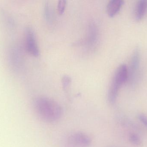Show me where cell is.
<instances>
[{
    "mask_svg": "<svg viewBox=\"0 0 147 147\" xmlns=\"http://www.w3.org/2000/svg\"><path fill=\"white\" fill-rule=\"evenodd\" d=\"M68 142L71 147H88L90 146L91 140L87 135L81 132H75L68 137Z\"/></svg>",
    "mask_w": 147,
    "mask_h": 147,
    "instance_id": "cell-4",
    "label": "cell"
},
{
    "mask_svg": "<svg viewBox=\"0 0 147 147\" xmlns=\"http://www.w3.org/2000/svg\"><path fill=\"white\" fill-rule=\"evenodd\" d=\"M141 61L140 51L136 47L133 51L129 62L128 71V79L130 82H134L136 78L140 68Z\"/></svg>",
    "mask_w": 147,
    "mask_h": 147,
    "instance_id": "cell-3",
    "label": "cell"
},
{
    "mask_svg": "<svg viewBox=\"0 0 147 147\" xmlns=\"http://www.w3.org/2000/svg\"><path fill=\"white\" fill-rule=\"evenodd\" d=\"M124 4L122 0H111L107 5V11L109 16L113 17L118 13Z\"/></svg>",
    "mask_w": 147,
    "mask_h": 147,
    "instance_id": "cell-6",
    "label": "cell"
},
{
    "mask_svg": "<svg viewBox=\"0 0 147 147\" xmlns=\"http://www.w3.org/2000/svg\"><path fill=\"white\" fill-rule=\"evenodd\" d=\"M129 140L131 144L136 146L142 147L143 146V142L140 136L134 133H132L129 134Z\"/></svg>",
    "mask_w": 147,
    "mask_h": 147,
    "instance_id": "cell-8",
    "label": "cell"
},
{
    "mask_svg": "<svg viewBox=\"0 0 147 147\" xmlns=\"http://www.w3.org/2000/svg\"><path fill=\"white\" fill-rule=\"evenodd\" d=\"M89 36H88V41L90 45H93L96 40L97 30L96 26L92 25L90 28Z\"/></svg>",
    "mask_w": 147,
    "mask_h": 147,
    "instance_id": "cell-9",
    "label": "cell"
},
{
    "mask_svg": "<svg viewBox=\"0 0 147 147\" xmlns=\"http://www.w3.org/2000/svg\"><path fill=\"white\" fill-rule=\"evenodd\" d=\"M147 9V1L140 0L136 5L135 18L136 21L141 20L145 16Z\"/></svg>",
    "mask_w": 147,
    "mask_h": 147,
    "instance_id": "cell-7",
    "label": "cell"
},
{
    "mask_svg": "<svg viewBox=\"0 0 147 147\" xmlns=\"http://www.w3.org/2000/svg\"><path fill=\"white\" fill-rule=\"evenodd\" d=\"M34 106L38 115L47 122H56L63 115L61 106L57 102L47 98H37L34 102Z\"/></svg>",
    "mask_w": 147,
    "mask_h": 147,
    "instance_id": "cell-1",
    "label": "cell"
},
{
    "mask_svg": "<svg viewBox=\"0 0 147 147\" xmlns=\"http://www.w3.org/2000/svg\"><path fill=\"white\" fill-rule=\"evenodd\" d=\"M26 46L28 52L34 57L39 55V51L35 38V34L30 28H27L26 31Z\"/></svg>",
    "mask_w": 147,
    "mask_h": 147,
    "instance_id": "cell-5",
    "label": "cell"
},
{
    "mask_svg": "<svg viewBox=\"0 0 147 147\" xmlns=\"http://www.w3.org/2000/svg\"><path fill=\"white\" fill-rule=\"evenodd\" d=\"M128 79V67L125 64H121L117 68L110 86L108 95L112 98H115L122 85Z\"/></svg>",
    "mask_w": 147,
    "mask_h": 147,
    "instance_id": "cell-2",
    "label": "cell"
},
{
    "mask_svg": "<svg viewBox=\"0 0 147 147\" xmlns=\"http://www.w3.org/2000/svg\"><path fill=\"white\" fill-rule=\"evenodd\" d=\"M138 119L141 123L147 129V116L143 114H140L138 116Z\"/></svg>",
    "mask_w": 147,
    "mask_h": 147,
    "instance_id": "cell-12",
    "label": "cell"
},
{
    "mask_svg": "<svg viewBox=\"0 0 147 147\" xmlns=\"http://www.w3.org/2000/svg\"><path fill=\"white\" fill-rule=\"evenodd\" d=\"M66 1L65 0L59 1L58 4V11L59 14H63L65 10Z\"/></svg>",
    "mask_w": 147,
    "mask_h": 147,
    "instance_id": "cell-11",
    "label": "cell"
},
{
    "mask_svg": "<svg viewBox=\"0 0 147 147\" xmlns=\"http://www.w3.org/2000/svg\"><path fill=\"white\" fill-rule=\"evenodd\" d=\"M71 83V79L70 77L65 76L63 77L62 79V85L63 88L65 90H67L69 87Z\"/></svg>",
    "mask_w": 147,
    "mask_h": 147,
    "instance_id": "cell-10",
    "label": "cell"
}]
</instances>
